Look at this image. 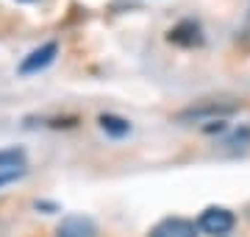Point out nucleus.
Here are the masks:
<instances>
[{"label":"nucleus","instance_id":"8","mask_svg":"<svg viewBox=\"0 0 250 237\" xmlns=\"http://www.w3.org/2000/svg\"><path fill=\"white\" fill-rule=\"evenodd\" d=\"M22 162H25L22 148H6V151H0V173L3 170H17V167H22Z\"/></svg>","mask_w":250,"mask_h":237},{"label":"nucleus","instance_id":"7","mask_svg":"<svg viewBox=\"0 0 250 237\" xmlns=\"http://www.w3.org/2000/svg\"><path fill=\"white\" fill-rule=\"evenodd\" d=\"M98 123H100V128L106 131L108 137H125L128 131H131V123L125 118H120V115H100L98 118Z\"/></svg>","mask_w":250,"mask_h":237},{"label":"nucleus","instance_id":"3","mask_svg":"<svg viewBox=\"0 0 250 237\" xmlns=\"http://www.w3.org/2000/svg\"><path fill=\"white\" fill-rule=\"evenodd\" d=\"M56 53H59V45L56 42H45L42 47H36L31 53L20 62V73L22 75H31V73H39V70H45L47 64H53Z\"/></svg>","mask_w":250,"mask_h":237},{"label":"nucleus","instance_id":"12","mask_svg":"<svg viewBox=\"0 0 250 237\" xmlns=\"http://www.w3.org/2000/svg\"><path fill=\"white\" fill-rule=\"evenodd\" d=\"M248 23H250V17H248Z\"/></svg>","mask_w":250,"mask_h":237},{"label":"nucleus","instance_id":"11","mask_svg":"<svg viewBox=\"0 0 250 237\" xmlns=\"http://www.w3.org/2000/svg\"><path fill=\"white\" fill-rule=\"evenodd\" d=\"M248 212H250V207H248Z\"/></svg>","mask_w":250,"mask_h":237},{"label":"nucleus","instance_id":"10","mask_svg":"<svg viewBox=\"0 0 250 237\" xmlns=\"http://www.w3.org/2000/svg\"><path fill=\"white\" fill-rule=\"evenodd\" d=\"M20 3H31V0H20Z\"/></svg>","mask_w":250,"mask_h":237},{"label":"nucleus","instance_id":"5","mask_svg":"<svg viewBox=\"0 0 250 237\" xmlns=\"http://www.w3.org/2000/svg\"><path fill=\"white\" fill-rule=\"evenodd\" d=\"M172 45H181V47H195V45H203V34H200V25L192 23V20H184L178 23L175 28H170L167 34Z\"/></svg>","mask_w":250,"mask_h":237},{"label":"nucleus","instance_id":"9","mask_svg":"<svg viewBox=\"0 0 250 237\" xmlns=\"http://www.w3.org/2000/svg\"><path fill=\"white\" fill-rule=\"evenodd\" d=\"M22 173H25V167H17V170H3V173H0V187H6V184L17 182Z\"/></svg>","mask_w":250,"mask_h":237},{"label":"nucleus","instance_id":"2","mask_svg":"<svg viewBox=\"0 0 250 237\" xmlns=\"http://www.w3.org/2000/svg\"><path fill=\"white\" fill-rule=\"evenodd\" d=\"M236 223L231 210H225V207H208V210L200 212V218H197V226L203 229L206 235H228Z\"/></svg>","mask_w":250,"mask_h":237},{"label":"nucleus","instance_id":"6","mask_svg":"<svg viewBox=\"0 0 250 237\" xmlns=\"http://www.w3.org/2000/svg\"><path fill=\"white\" fill-rule=\"evenodd\" d=\"M150 237H195V223L184 218H167L153 229Z\"/></svg>","mask_w":250,"mask_h":237},{"label":"nucleus","instance_id":"1","mask_svg":"<svg viewBox=\"0 0 250 237\" xmlns=\"http://www.w3.org/2000/svg\"><path fill=\"white\" fill-rule=\"evenodd\" d=\"M239 109V100L231 98H203L187 106L184 112H178L175 118L178 120H200V118H225V115H233Z\"/></svg>","mask_w":250,"mask_h":237},{"label":"nucleus","instance_id":"4","mask_svg":"<svg viewBox=\"0 0 250 237\" xmlns=\"http://www.w3.org/2000/svg\"><path fill=\"white\" fill-rule=\"evenodd\" d=\"M56 237H98V226L86 215H70L59 223Z\"/></svg>","mask_w":250,"mask_h":237}]
</instances>
